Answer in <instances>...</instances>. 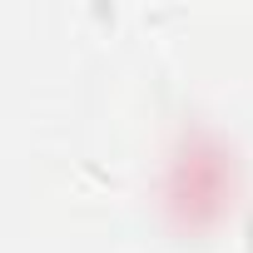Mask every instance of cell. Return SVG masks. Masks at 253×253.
Instances as JSON below:
<instances>
[{
    "label": "cell",
    "mask_w": 253,
    "mask_h": 253,
    "mask_svg": "<svg viewBox=\"0 0 253 253\" xmlns=\"http://www.w3.org/2000/svg\"><path fill=\"white\" fill-rule=\"evenodd\" d=\"M228 194H233L228 159H223V149H218L213 139L194 144V149L174 164V179H169V204L184 213V223H189V228L213 223V218L223 213V204H233Z\"/></svg>",
    "instance_id": "obj_1"
}]
</instances>
